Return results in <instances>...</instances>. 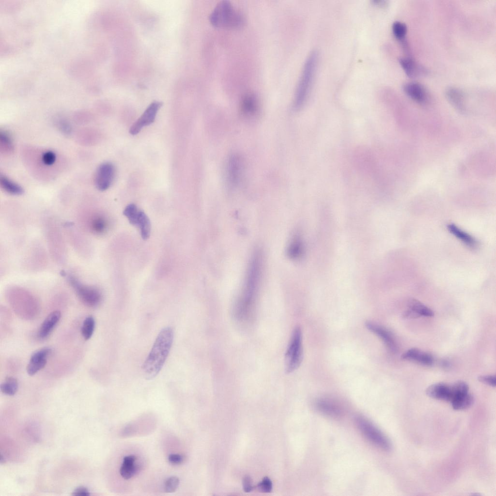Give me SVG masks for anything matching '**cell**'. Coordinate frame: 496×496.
<instances>
[{
  "mask_svg": "<svg viewBox=\"0 0 496 496\" xmlns=\"http://www.w3.org/2000/svg\"><path fill=\"white\" fill-rule=\"evenodd\" d=\"M262 264V252L256 250L248 264L242 293L234 308V315L238 320L247 321L251 317L261 280Z\"/></svg>",
  "mask_w": 496,
  "mask_h": 496,
  "instance_id": "cell-1",
  "label": "cell"
},
{
  "mask_svg": "<svg viewBox=\"0 0 496 496\" xmlns=\"http://www.w3.org/2000/svg\"><path fill=\"white\" fill-rule=\"evenodd\" d=\"M173 339V332L171 327H165L160 331L142 365V372L146 379L155 378L160 371L169 355Z\"/></svg>",
  "mask_w": 496,
  "mask_h": 496,
  "instance_id": "cell-2",
  "label": "cell"
},
{
  "mask_svg": "<svg viewBox=\"0 0 496 496\" xmlns=\"http://www.w3.org/2000/svg\"><path fill=\"white\" fill-rule=\"evenodd\" d=\"M213 26L223 29H236L244 23L242 14L228 0L219 2L209 16Z\"/></svg>",
  "mask_w": 496,
  "mask_h": 496,
  "instance_id": "cell-3",
  "label": "cell"
},
{
  "mask_svg": "<svg viewBox=\"0 0 496 496\" xmlns=\"http://www.w3.org/2000/svg\"><path fill=\"white\" fill-rule=\"evenodd\" d=\"M318 60V54L312 52L307 59L299 80L294 95V108L299 109L305 102L313 81Z\"/></svg>",
  "mask_w": 496,
  "mask_h": 496,
  "instance_id": "cell-4",
  "label": "cell"
},
{
  "mask_svg": "<svg viewBox=\"0 0 496 496\" xmlns=\"http://www.w3.org/2000/svg\"><path fill=\"white\" fill-rule=\"evenodd\" d=\"M303 359L302 336L301 328L297 326L293 331L285 356V370L288 373L296 370Z\"/></svg>",
  "mask_w": 496,
  "mask_h": 496,
  "instance_id": "cell-5",
  "label": "cell"
},
{
  "mask_svg": "<svg viewBox=\"0 0 496 496\" xmlns=\"http://www.w3.org/2000/svg\"><path fill=\"white\" fill-rule=\"evenodd\" d=\"M356 422L363 434L372 443L385 451L391 450L392 445L388 438L366 418L359 416Z\"/></svg>",
  "mask_w": 496,
  "mask_h": 496,
  "instance_id": "cell-6",
  "label": "cell"
},
{
  "mask_svg": "<svg viewBox=\"0 0 496 496\" xmlns=\"http://www.w3.org/2000/svg\"><path fill=\"white\" fill-rule=\"evenodd\" d=\"M69 280L78 297L84 304L95 307L100 304L102 294L99 289L84 284L73 277H70Z\"/></svg>",
  "mask_w": 496,
  "mask_h": 496,
  "instance_id": "cell-7",
  "label": "cell"
},
{
  "mask_svg": "<svg viewBox=\"0 0 496 496\" xmlns=\"http://www.w3.org/2000/svg\"><path fill=\"white\" fill-rule=\"evenodd\" d=\"M243 170V160L239 155L233 154L230 156L227 165L226 177L230 188H236L239 185Z\"/></svg>",
  "mask_w": 496,
  "mask_h": 496,
  "instance_id": "cell-8",
  "label": "cell"
},
{
  "mask_svg": "<svg viewBox=\"0 0 496 496\" xmlns=\"http://www.w3.org/2000/svg\"><path fill=\"white\" fill-rule=\"evenodd\" d=\"M162 105V102L157 101L151 103L140 117L132 124L129 129V133L133 135H136L143 127L153 123Z\"/></svg>",
  "mask_w": 496,
  "mask_h": 496,
  "instance_id": "cell-9",
  "label": "cell"
},
{
  "mask_svg": "<svg viewBox=\"0 0 496 496\" xmlns=\"http://www.w3.org/2000/svg\"><path fill=\"white\" fill-rule=\"evenodd\" d=\"M115 168L109 162L101 164L98 168L95 176V184L98 189L104 191L108 189L114 179Z\"/></svg>",
  "mask_w": 496,
  "mask_h": 496,
  "instance_id": "cell-10",
  "label": "cell"
},
{
  "mask_svg": "<svg viewBox=\"0 0 496 496\" xmlns=\"http://www.w3.org/2000/svg\"><path fill=\"white\" fill-rule=\"evenodd\" d=\"M51 352V349L49 347H45L35 352L31 355L27 366L28 374L31 376L33 375L43 369Z\"/></svg>",
  "mask_w": 496,
  "mask_h": 496,
  "instance_id": "cell-11",
  "label": "cell"
},
{
  "mask_svg": "<svg viewBox=\"0 0 496 496\" xmlns=\"http://www.w3.org/2000/svg\"><path fill=\"white\" fill-rule=\"evenodd\" d=\"M240 111L247 119H252L258 114L260 110V102L257 95L254 93L245 94L240 101Z\"/></svg>",
  "mask_w": 496,
  "mask_h": 496,
  "instance_id": "cell-12",
  "label": "cell"
},
{
  "mask_svg": "<svg viewBox=\"0 0 496 496\" xmlns=\"http://www.w3.org/2000/svg\"><path fill=\"white\" fill-rule=\"evenodd\" d=\"M426 394L434 399L450 402L452 398L451 385L441 382L434 384L427 388Z\"/></svg>",
  "mask_w": 496,
  "mask_h": 496,
  "instance_id": "cell-13",
  "label": "cell"
},
{
  "mask_svg": "<svg viewBox=\"0 0 496 496\" xmlns=\"http://www.w3.org/2000/svg\"><path fill=\"white\" fill-rule=\"evenodd\" d=\"M365 326L369 330L377 335L383 341L390 351L393 353L396 352L397 346L395 341L392 335L388 329L371 322H366Z\"/></svg>",
  "mask_w": 496,
  "mask_h": 496,
  "instance_id": "cell-14",
  "label": "cell"
},
{
  "mask_svg": "<svg viewBox=\"0 0 496 496\" xmlns=\"http://www.w3.org/2000/svg\"><path fill=\"white\" fill-rule=\"evenodd\" d=\"M128 220L131 224L139 227L143 239L146 240L149 237L151 224L149 218L144 212L139 209Z\"/></svg>",
  "mask_w": 496,
  "mask_h": 496,
  "instance_id": "cell-15",
  "label": "cell"
},
{
  "mask_svg": "<svg viewBox=\"0 0 496 496\" xmlns=\"http://www.w3.org/2000/svg\"><path fill=\"white\" fill-rule=\"evenodd\" d=\"M401 358L414 361L426 366H431L434 363V358L431 355L416 348H412L406 351L403 354Z\"/></svg>",
  "mask_w": 496,
  "mask_h": 496,
  "instance_id": "cell-16",
  "label": "cell"
},
{
  "mask_svg": "<svg viewBox=\"0 0 496 496\" xmlns=\"http://www.w3.org/2000/svg\"><path fill=\"white\" fill-rule=\"evenodd\" d=\"M404 92L415 101L423 104L427 99V93L425 88L417 82H408L403 87Z\"/></svg>",
  "mask_w": 496,
  "mask_h": 496,
  "instance_id": "cell-17",
  "label": "cell"
},
{
  "mask_svg": "<svg viewBox=\"0 0 496 496\" xmlns=\"http://www.w3.org/2000/svg\"><path fill=\"white\" fill-rule=\"evenodd\" d=\"M61 316V312L54 310L50 313L42 323L37 335L41 339L46 338L59 322Z\"/></svg>",
  "mask_w": 496,
  "mask_h": 496,
  "instance_id": "cell-18",
  "label": "cell"
},
{
  "mask_svg": "<svg viewBox=\"0 0 496 496\" xmlns=\"http://www.w3.org/2000/svg\"><path fill=\"white\" fill-rule=\"evenodd\" d=\"M89 229L93 233L102 234L106 232L108 222L106 217L100 214L89 215L87 220Z\"/></svg>",
  "mask_w": 496,
  "mask_h": 496,
  "instance_id": "cell-19",
  "label": "cell"
},
{
  "mask_svg": "<svg viewBox=\"0 0 496 496\" xmlns=\"http://www.w3.org/2000/svg\"><path fill=\"white\" fill-rule=\"evenodd\" d=\"M136 460L137 457L133 455L124 458L120 469V473L124 479H129L137 473L139 467L136 464Z\"/></svg>",
  "mask_w": 496,
  "mask_h": 496,
  "instance_id": "cell-20",
  "label": "cell"
},
{
  "mask_svg": "<svg viewBox=\"0 0 496 496\" xmlns=\"http://www.w3.org/2000/svg\"><path fill=\"white\" fill-rule=\"evenodd\" d=\"M447 229L451 234L465 245L471 248L476 246L477 242L475 238L455 224H449L447 225Z\"/></svg>",
  "mask_w": 496,
  "mask_h": 496,
  "instance_id": "cell-21",
  "label": "cell"
},
{
  "mask_svg": "<svg viewBox=\"0 0 496 496\" xmlns=\"http://www.w3.org/2000/svg\"><path fill=\"white\" fill-rule=\"evenodd\" d=\"M445 93L450 102L454 107L459 110H463L465 95L462 91L457 88L449 87L446 89Z\"/></svg>",
  "mask_w": 496,
  "mask_h": 496,
  "instance_id": "cell-22",
  "label": "cell"
},
{
  "mask_svg": "<svg viewBox=\"0 0 496 496\" xmlns=\"http://www.w3.org/2000/svg\"><path fill=\"white\" fill-rule=\"evenodd\" d=\"M399 63L406 75L410 78L414 77L420 73L421 71H424L413 60L409 58L400 59Z\"/></svg>",
  "mask_w": 496,
  "mask_h": 496,
  "instance_id": "cell-23",
  "label": "cell"
},
{
  "mask_svg": "<svg viewBox=\"0 0 496 496\" xmlns=\"http://www.w3.org/2000/svg\"><path fill=\"white\" fill-rule=\"evenodd\" d=\"M473 402V396L468 392L458 395L451 401L452 407L455 410L467 409L472 405Z\"/></svg>",
  "mask_w": 496,
  "mask_h": 496,
  "instance_id": "cell-24",
  "label": "cell"
},
{
  "mask_svg": "<svg viewBox=\"0 0 496 496\" xmlns=\"http://www.w3.org/2000/svg\"><path fill=\"white\" fill-rule=\"evenodd\" d=\"M317 409L323 413L332 417H338L341 411L337 405L326 400H319L316 403Z\"/></svg>",
  "mask_w": 496,
  "mask_h": 496,
  "instance_id": "cell-25",
  "label": "cell"
},
{
  "mask_svg": "<svg viewBox=\"0 0 496 496\" xmlns=\"http://www.w3.org/2000/svg\"><path fill=\"white\" fill-rule=\"evenodd\" d=\"M303 250L302 241L298 236H294L290 241L287 249L290 258L296 259L301 255Z\"/></svg>",
  "mask_w": 496,
  "mask_h": 496,
  "instance_id": "cell-26",
  "label": "cell"
},
{
  "mask_svg": "<svg viewBox=\"0 0 496 496\" xmlns=\"http://www.w3.org/2000/svg\"><path fill=\"white\" fill-rule=\"evenodd\" d=\"M408 307L420 316L431 317L434 315V312L431 309L417 299H410L408 302Z\"/></svg>",
  "mask_w": 496,
  "mask_h": 496,
  "instance_id": "cell-27",
  "label": "cell"
},
{
  "mask_svg": "<svg viewBox=\"0 0 496 496\" xmlns=\"http://www.w3.org/2000/svg\"><path fill=\"white\" fill-rule=\"evenodd\" d=\"M0 183L1 187L5 191L11 194L19 195L24 192L21 186L4 176L0 177Z\"/></svg>",
  "mask_w": 496,
  "mask_h": 496,
  "instance_id": "cell-28",
  "label": "cell"
},
{
  "mask_svg": "<svg viewBox=\"0 0 496 496\" xmlns=\"http://www.w3.org/2000/svg\"><path fill=\"white\" fill-rule=\"evenodd\" d=\"M18 387L17 379L13 376H7L0 385V390L5 394L12 396L17 392Z\"/></svg>",
  "mask_w": 496,
  "mask_h": 496,
  "instance_id": "cell-29",
  "label": "cell"
},
{
  "mask_svg": "<svg viewBox=\"0 0 496 496\" xmlns=\"http://www.w3.org/2000/svg\"><path fill=\"white\" fill-rule=\"evenodd\" d=\"M95 328V320L92 316H87L84 320L81 326V334L85 340L90 339L92 336Z\"/></svg>",
  "mask_w": 496,
  "mask_h": 496,
  "instance_id": "cell-30",
  "label": "cell"
},
{
  "mask_svg": "<svg viewBox=\"0 0 496 496\" xmlns=\"http://www.w3.org/2000/svg\"><path fill=\"white\" fill-rule=\"evenodd\" d=\"M392 31L396 38L402 40L404 39L406 34V26L403 22L396 21L392 25Z\"/></svg>",
  "mask_w": 496,
  "mask_h": 496,
  "instance_id": "cell-31",
  "label": "cell"
},
{
  "mask_svg": "<svg viewBox=\"0 0 496 496\" xmlns=\"http://www.w3.org/2000/svg\"><path fill=\"white\" fill-rule=\"evenodd\" d=\"M179 484V480L176 476H171L167 479L164 483V489L167 493L174 492Z\"/></svg>",
  "mask_w": 496,
  "mask_h": 496,
  "instance_id": "cell-32",
  "label": "cell"
},
{
  "mask_svg": "<svg viewBox=\"0 0 496 496\" xmlns=\"http://www.w3.org/2000/svg\"><path fill=\"white\" fill-rule=\"evenodd\" d=\"M0 141L1 147L5 151L11 152L13 148V143L10 137L4 132L0 133Z\"/></svg>",
  "mask_w": 496,
  "mask_h": 496,
  "instance_id": "cell-33",
  "label": "cell"
},
{
  "mask_svg": "<svg viewBox=\"0 0 496 496\" xmlns=\"http://www.w3.org/2000/svg\"><path fill=\"white\" fill-rule=\"evenodd\" d=\"M259 491L265 492H270L272 488L271 480L267 477L264 478L256 487Z\"/></svg>",
  "mask_w": 496,
  "mask_h": 496,
  "instance_id": "cell-34",
  "label": "cell"
},
{
  "mask_svg": "<svg viewBox=\"0 0 496 496\" xmlns=\"http://www.w3.org/2000/svg\"><path fill=\"white\" fill-rule=\"evenodd\" d=\"M478 380L484 384L495 387L496 377L495 375H483L478 377Z\"/></svg>",
  "mask_w": 496,
  "mask_h": 496,
  "instance_id": "cell-35",
  "label": "cell"
},
{
  "mask_svg": "<svg viewBox=\"0 0 496 496\" xmlns=\"http://www.w3.org/2000/svg\"><path fill=\"white\" fill-rule=\"evenodd\" d=\"M56 155L55 154L50 151L45 152L42 156V160L44 163L46 165H52L56 160Z\"/></svg>",
  "mask_w": 496,
  "mask_h": 496,
  "instance_id": "cell-36",
  "label": "cell"
},
{
  "mask_svg": "<svg viewBox=\"0 0 496 496\" xmlns=\"http://www.w3.org/2000/svg\"><path fill=\"white\" fill-rule=\"evenodd\" d=\"M57 125L59 129L64 134L68 135L71 133V127L69 123L64 120L58 121Z\"/></svg>",
  "mask_w": 496,
  "mask_h": 496,
  "instance_id": "cell-37",
  "label": "cell"
},
{
  "mask_svg": "<svg viewBox=\"0 0 496 496\" xmlns=\"http://www.w3.org/2000/svg\"><path fill=\"white\" fill-rule=\"evenodd\" d=\"M243 486L244 490L247 493L250 492L254 488L252 485L251 478L248 476H246L244 477Z\"/></svg>",
  "mask_w": 496,
  "mask_h": 496,
  "instance_id": "cell-38",
  "label": "cell"
},
{
  "mask_svg": "<svg viewBox=\"0 0 496 496\" xmlns=\"http://www.w3.org/2000/svg\"><path fill=\"white\" fill-rule=\"evenodd\" d=\"M90 495V493L88 489L84 486H79L77 488L72 494L74 496H89Z\"/></svg>",
  "mask_w": 496,
  "mask_h": 496,
  "instance_id": "cell-39",
  "label": "cell"
},
{
  "mask_svg": "<svg viewBox=\"0 0 496 496\" xmlns=\"http://www.w3.org/2000/svg\"><path fill=\"white\" fill-rule=\"evenodd\" d=\"M168 460L172 464L178 465L183 462V457L179 454H172L169 456Z\"/></svg>",
  "mask_w": 496,
  "mask_h": 496,
  "instance_id": "cell-40",
  "label": "cell"
},
{
  "mask_svg": "<svg viewBox=\"0 0 496 496\" xmlns=\"http://www.w3.org/2000/svg\"><path fill=\"white\" fill-rule=\"evenodd\" d=\"M402 316L405 319H415L420 317L417 313L410 309L404 311Z\"/></svg>",
  "mask_w": 496,
  "mask_h": 496,
  "instance_id": "cell-41",
  "label": "cell"
}]
</instances>
